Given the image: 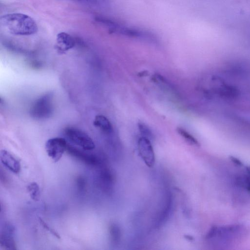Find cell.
Returning <instances> with one entry per match:
<instances>
[{
  "label": "cell",
  "instance_id": "cell-1",
  "mask_svg": "<svg viewBox=\"0 0 250 250\" xmlns=\"http://www.w3.org/2000/svg\"><path fill=\"white\" fill-rule=\"evenodd\" d=\"M0 23L10 33L15 35H31L36 33L38 30L35 20L21 13L4 15L0 18Z\"/></svg>",
  "mask_w": 250,
  "mask_h": 250
},
{
  "label": "cell",
  "instance_id": "cell-2",
  "mask_svg": "<svg viewBox=\"0 0 250 250\" xmlns=\"http://www.w3.org/2000/svg\"><path fill=\"white\" fill-rule=\"evenodd\" d=\"M53 94L49 92L37 99L30 109V116L37 120L50 118L54 111Z\"/></svg>",
  "mask_w": 250,
  "mask_h": 250
},
{
  "label": "cell",
  "instance_id": "cell-3",
  "mask_svg": "<svg viewBox=\"0 0 250 250\" xmlns=\"http://www.w3.org/2000/svg\"><path fill=\"white\" fill-rule=\"evenodd\" d=\"M64 133L72 143L85 150H91L95 147L94 142L91 138L81 130L73 127H68L65 129Z\"/></svg>",
  "mask_w": 250,
  "mask_h": 250
},
{
  "label": "cell",
  "instance_id": "cell-4",
  "mask_svg": "<svg viewBox=\"0 0 250 250\" xmlns=\"http://www.w3.org/2000/svg\"><path fill=\"white\" fill-rule=\"evenodd\" d=\"M68 144L61 137H55L48 139L45 143V149L49 156L55 162L59 161L64 152L66 151Z\"/></svg>",
  "mask_w": 250,
  "mask_h": 250
},
{
  "label": "cell",
  "instance_id": "cell-5",
  "mask_svg": "<svg viewBox=\"0 0 250 250\" xmlns=\"http://www.w3.org/2000/svg\"><path fill=\"white\" fill-rule=\"evenodd\" d=\"M139 154L145 164L148 167H152L155 163V154L149 139L142 136L138 142Z\"/></svg>",
  "mask_w": 250,
  "mask_h": 250
},
{
  "label": "cell",
  "instance_id": "cell-6",
  "mask_svg": "<svg viewBox=\"0 0 250 250\" xmlns=\"http://www.w3.org/2000/svg\"><path fill=\"white\" fill-rule=\"evenodd\" d=\"M15 229L11 223L6 222L2 227L0 235V247L5 250H16L14 240Z\"/></svg>",
  "mask_w": 250,
  "mask_h": 250
},
{
  "label": "cell",
  "instance_id": "cell-7",
  "mask_svg": "<svg viewBox=\"0 0 250 250\" xmlns=\"http://www.w3.org/2000/svg\"><path fill=\"white\" fill-rule=\"evenodd\" d=\"M66 151L70 155L87 165L94 167L102 165L100 159L95 155L86 153L69 145Z\"/></svg>",
  "mask_w": 250,
  "mask_h": 250
},
{
  "label": "cell",
  "instance_id": "cell-8",
  "mask_svg": "<svg viewBox=\"0 0 250 250\" xmlns=\"http://www.w3.org/2000/svg\"><path fill=\"white\" fill-rule=\"evenodd\" d=\"M109 31L113 33L120 34L129 37L148 40L153 39L152 35L148 32L137 29L122 26L118 24Z\"/></svg>",
  "mask_w": 250,
  "mask_h": 250
},
{
  "label": "cell",
  "instance_id": "cell-9",
  "mask_svg": "<svg viewBox=\"0 0 250 250\" xmlns=\"http://www.w3.org/2000/svg\"><path fill=\"white\" fill-rule=\"evenodd\" d=\"M75 38L65 32H60L57 35L56 49L60 53H64L73 48L78 42Z\"/></svg>",
  "mask_w": 250,
  "mask_h": 250
},
{
  "label": "cell",
  "instance_id": "cell-10",
  "mask_svg": "<svg viewBox=\"0 0 250 250\" xmlns=\"http://www.w3.org/2000/svg\"><path fill=\"white\" fill-rule=\"evenodd\" d=\"M0 159L2 165L14 173L17 174L21 170V164L10 152L2 149L0 152Z\"/></svg>",
  "mask_w": 250,
  "mask_h": 250
},
{
  "label": "cell",
  "instance_id": "cell-11",
  "mask_svg": "<svg viewBox=\"0 0 250 250\" xmlns=\"http://www.w3.org/2000/svg\"><path fill=\"white\" fill-rule=\"evenodd\" d=\"M93 125L105 134H110L113 131L111 123L106 117L102 115H98L95 117Z\"/></svg>",
  "mask_w": 250,
  "mask_h": 250
},
{
  "label": "cell",
  "instance_id": "cell-12",
  "mask_svg": "<svg viewBox=\"0 0 250 250\" xmlns=\"http://www.w3.org/2000/svg\"><path fill=\"white\" fill-rule=\"evenodd\" d=\"M99 180L101 185L105 190L110 189L113 182V177L110 170L104 167L100 171Z\"/></svg>",
  "mask_w": 250,
  "mask_h": 250
},
{
  "label": "cell",
  "instance_id": "cell-13",
  "mask_svg": "<svg viewBox=\"0 0 250 250\" xmlns=\"http://www.w3.org/2000/svg\"><path fill=\"white\" fill-rule=\"evenodd\" d=\"M109 234L111 242L114 244H118L121 238V230L117 224L112 223L110 225Z\"/></svg>",
  "mask_w": 250,
  "mask_h": 250
},
{
  "label": "cell",
  "instance_id": "cell-14",
  "mask_svg": "<svg viewBox=\"0 0 250 250\" xmlns=\"http://www.w3.org/2000/svg\"><path fill=\"white\" fill-rule=\"evenodd\" d=\"M27 190L31 198L35 201H38L40 199V190L38 184L32 182L27 186Z\"/></svg>",
  "mask_w": 250,
  "mask_h": 250
},
{
  "label": "cell",
  "instance_id": "cell-15",
  "mask_svg": "<svg viewBox=\"0 0 250 250\" xmlns=\"http://www.w3.org/2000/svg\"><path fill=\"white\" fill-rule=\"evenodd\" d=\"M177 132L188 143L192 145L199 146L198 141L186 130L182 127H177Z\"/></svg>",
  "mask_w": 250,
  "mask_h": 250
},
{
  "label": "cell",
  "instance_id": "cell-16",
  "mask_svg": "<svg viewBox=\"0 0 250 250\" xmlns=\"http://www.w3.org/2000/svg\"><path fill=\"white\" fill-rule=\"evenodd\" d=\"M138 126L140 132L143 137H146L149 139L152 138L153 134L152 131L146 124L142 122H139Z\"/></svg>",
  "mask_w": 250,
  "mask_h": 250
},
{
  "label": "cell",
  "instance_id": "cell-17",
  "mask_svg": "<svg viewBox=\"0 0 250 250\" xmlns=\"http://www.w3.org/2000/svg\"><path fill=\"white\" fill-rule=\"evenodd\" d=\"M39 220L40 222L41 225L45 229L49 231L52 234L56 237L58 239H60L61 237L59 234L53 229H52L44 221L42 218H39Z\"/></svg>",
  "mask_w": 250,
  "mask_h": 250
},
{
  "label": "cell",
  "instance_id": "cell-18",
  "mask_svg": "<svg viewBox=\"0 0 250 250\" xmlns=\"http://www.w3.org/2000/svg\"><path fill=\"white\" fill-rule=\"evenodd\" d=\"M77 185L78 187L81 189L83 190L85 186V181L83 178L79 177L77 179Z\"/></svg>",
  "mask_w": 250,
  "mask_h": 250
},
{
  "label": "cell",
  "instance_id": "cell-19",
  "mask_svg": "<svg viewBox=\"0 0 250 250\" xmlns=\"http://www.w3.org/2000/svg\"><path fill=\"white\" fill-rule=\"evenodd\" d=\"M229 159L230 160L233 162V163L235 164L236 165L238 166H242L243 164L241 162L240 160H239L238 159H237L236 157H234L233 156H230Z\"/></svg>",
  "mask_w": 250,
  "mask_h": 250
},
{
  "label": "cell",
  "instance_id": "cell-20",
  "mask_svg": "<svg viewBox=\"0 0 250 250\" xmlns=\"http://www.w3.org/2000/svg\"><path fill=\"white\" fill-rule=\"evenodd\" d=\"M76 0L83 2H85V3H91V4H96L98 1V0Z\"/></svg>",
  "mask_w": 250,
  "mask_h": 250
},
{
  "label": "cell",
  "instance_id": "cell-21",
  "mask_svg": "<svg viewBox=\"0 0 250 250\" xmlns=\"http://www.w3.org/2000/svg\"><path fill=\"white\" fill-rule=\"evenodd\" d=\"M246 171L248 174L247 175L250 177V166L246 167Z\"/></svg>",
  "mask_w": 250,
  "mask_h": 250
},
{
  "label": "cell",
  "instance_id": "cell-22",
  "mask_svg": "<svg viewBox=\"0 0 250 250\" xmlns=\"http://www.w3.org/2000/svg\"><path fill=\"white\" fill-rule=\"evenodd\" d=\"M246 188L247 189V190L248 191H250V185H249V186H248Z\"/></svg>",
  "mask_w": 250,
  "mask_h": 250
}]
</instances>
